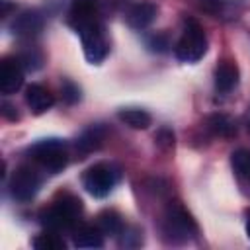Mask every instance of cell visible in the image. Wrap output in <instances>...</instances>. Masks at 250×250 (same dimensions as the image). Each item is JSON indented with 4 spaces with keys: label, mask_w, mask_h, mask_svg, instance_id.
<instances>
[{
    "label": "cell",
    "mask_w": 250,
    "mask_h": 250,
    "mask_svg": "<svg viewBox=\"0 0 250 250\" xmlns=\"http://www.w3.org/2000/svg\"><path fill=\"white\" fill-rule=\"evenodd\" d=\"M197 234V225L188 209L178 203L170 201L162 215V236L170 244H186L193 240Z\"/></svg>",
    "instance_id": "obj_1"
},
{
    "label": "cell",
    "mask_w": 250,
    "mask_h": 250,
    "mask_svg": "<svg viewBox=\"0 0 250 250\" xmlns=\"http://www.w3.org/2000/svg\"><path fill=\"white\" fill-rule=\"evenodd\" d=\"M246 234L250 238V211H246Z\"/></svg>",
    "instance_id": "obj_26"
},
{
    "label": "cell",
    "mask_w": 250,
    "mask_h": 250,
    "mask_svg": "<svg viewBox=\"0 0 250 250\" xmlns=\"http://www.w3.org/2000/svg\"><path fill=\"white\" fill-rule=\"evenodd\" d=\"M146 45H148V49H152V51H166V47H168V39H166V35H150L148 39H146Z\"/></svg>",
    "instance_id": "obj_23"
},
{
    "label": "cell",
    "mask_w": 250,
    "mask_h": 250,
    "mask_svg": "<svg viewBox=\"0 0 250 250\" xmlns=\"http://www.w3.org/2000/svg\"><path fill=\"white\" fill-rule=\"evenodd\" d=\"M127 23L133 29H145L152 23V20L156 18V6L148 0H141L137 4H133L127 12Z\"/></svg>",
    "instance_id": "obj_12"
},
{
    "label": "cell",
    "mask_w": 250,
    "mask_h": 250,
    "mask_svg": "<svg viewBox=\"0 0 250 250\" xmlns=\"http://www.w3.org/2000/svg\"><path fill=\"white\" fill-rule=\"evenodd\" d=\"M41 188V176L33 166H18L10 178V193L16 201H31Z\"/></svg>",
    "instance_id": "obj_7"
},
{
    "label": "cell",
    "mask_w": 250,
    "mask_h": 250,
    "mask_svg": "<svg viewBox=\"0 0 250 250\" xmlns=\"http://www.w3.org/2000/svg\"><path fill=\"white\" fill-rule=\"evenodd\" d=\"M98 20L102 18H100V8L96 0H72L68 10V23L76 33Z\"/></svg>",
    "instance_id": "obj_8"
},
{
    "label": "cell",
    "mask_w": 250,
    "mask_h": 250,
    "mask_svg": "<svg viewBox=\"0 0 250 250\" xmlns=\"http://www.w3.org/2000/svg\"><path fill=\"white\" fill-rule=\"evenodd\" d=\"M12 109H14V107H12L10 104H6V102L2 104V113H4L8 119H18V113H12Z\"/></svg>",
    "instance_id": "obj_24"
},
{
    "label": "cell",
    "mask_w": 250,
    "mask_h": 250,
    "mask_svg": "<svg viewBox=\"0 0 250 250\" xmlns=\"http://www.w3.org/2000/svg\"><path fill=\"white\" fill-rule=\"evenodd\" d=\"M80 41H82V49H84V57L88 59V62L92 64H100L107 53H109V39L105 35V27L104 21L98 20L86 27H82L78 31Z\"/></svg>",
    "instance_id": "obj_6"
},
{
    "label": "cell",
    "mask_w": 250,
    "mask_h": 250,
    "mask_svg": "<svg viewBox=\"0 0 250 250\" xmlns=\"http://www.w3.org/2000/svg\"><path fill=\"white\" fill-rule=\"evenodd\" d=\"M25 104L35 115H41V113H45L47 109L53 107L55 96L41 84H29L25 88Z\"/></svg>",
    "instance_id": "obj_11"
},
{
    "label": "cell",
    "mask_w": 250,
    "mask_h": 250,
    "mask_svg": "<svg viewBox=\"0 0 250 250\" xmlns=\"http://www.w3.org/2000/svg\"><path fill=\"white\" fill-rule=\"evenodd\" d=\"M72 242L78 248H102L104 232L96 225H76L72 229Z\"/></svg>",
    "instance_id": "obj_13"
},
{
    "label": "cell",
    "mask_w": 250,
    "mask_h": 250,
    "mask_svg": "<svg viewBox=\"0 0 250 250\" xmlns=\"http://www.w3.org/2000/svg\"><path fill=\"white\" fill-rule=\"evenodd\" d=\"M31 160L49 174L61 172L68 164V148L61 139H43L29 148Z\"/></svg>",
    "instance_id": "obj_3"
},
{
    "label": "cell",
    "mask_w": 250,
    "mask_h": 250,
    "mask_svg": "<svg viewBox=\"0 0 250 250\" xmlns=\"http://www.w3.org/2000/svg\"><path fill=\"white\" fill-rule=\"evenodd\" d=\"M229 4H230L229 0H201L203 10H205V12H209V14H213L215 18L225 16V14H227Z\"/></svg>",
    "instance_id": "obj_21"
},
{
    "label": "cell",
    "mask_w": 250,
    "mask_h": 250,
    "mask_svg": "<svg viewBox=\"0 0 250 250\" xmlns=\"http://www.w3.org/2000/svg\"><path fill=\"white\" fill-rule=\"evenodd\" d=\"M10 29L14 35H20V37H33L43 29V16L35 10L21 12L20 16L14 18Z\"/></svg>",
    "instance_id": "obj_10"
},
{
    "label": "cell",
    "mask_w": 250,
    "mask_h": 250,
    "mask_svg": "<svg viewBox=\"0 0 250 250\" xmlns=\"http://www.w3.org/2000/svg\"><path fill=\"white\" fill-rule=\"evenodd\" d=\"M119 182V168L111 162H98L82 174L84 189L94 197H105Z\"/></svg>",
    "instance_id": "obj_5"
},
{
    "label": "cell",
    "mask_w": 250,
    "mask_h": 250,
    "mask_svg": "<svg viewBox=\"0 0 250 250\" xmlns=\"http://www.w3.org/2000/svg\"><path fill=\"white\" fill-rule=\"evenodd\" d=\"M244 123H246V129H248V133H250V105H248V109H246V115H244Z\"/></svg>",
    "instance_id": "obj_25"
},
{
    "label": "cell",
    "mask_w": 250,
    "mask_h": 250,
    "mask_svg": "<svg viewBox=\"0 0 250 250\" xmlns=\"http://www.w3.org/2000/svg\"><path fill=\"white\" fill-rule=\"evenodd\" d=\"M117 117L129 125L131 129H146L150 123H152V117L148 111L145 109H139V107H127V109H121L117 113Z\"/></svg>",
    "instance_id": "obj_18"
},
{
    "label": "cell",
    "mask_w": 250,
    "mask_h": 250,
    "mask_svg": "<svg viewBox=\"0 0 250 250\" xmlns=\"http://www.w3.org/2000/svg\"><path fill=\"white\" fill-rule=\"evenodd\" d=\"M207 129L215 135V137H223V139H230L236 135V125L234 121L225 115V113H213L207 119Z\"/></svg>",
    "instance_id": "obj_16"
},
{
    "label": "cell",
    "mask_w": 250,
    "mask_h": 250,
    "mask_svg": "<svg viewBox=\"0 0 250 250\" xmlns=\"http://www.w3.org/2000/svg\"><path fill=\"white\" fill-rule=\"evenodd\" d=\"M207 53V37L195 20H186L180 39L176 41L174 55L182 62H197Z\"/></svg>",
    "instance_id": "obj_4"
},
{
    "label": "cell",
    "mask_w": 250,
    "mask_h": 250,
    "mask_svg": "<svg viewBox=\"0 0 250 250\" xmlns=\"http://www.w3.org/2000/svg\"><path fill=\"white\" fill-rule=\"evenodd\" d=\"M230 166L238 182L250 191V148H238L230 154Z\"/></svg>",
    "instance_id": "obj_15"
},
{
    "label": "cell",
    "mask_w": 250,
    "mask_h": 250,
    "mask_svg": "<svg viewBox=\"0 0 250 250\" xmlns=\"http://www.w3.org/2000/svg\"><path fill=\"white\" fill-rule=\"evenodd\" d=\"M102 141H104V131H102V127H90V129H86L84 133H82V137L78 139V143H76V148L82 152V154H88V152H92V150H96L100 145H102Z\"/></svg>",
    "instance_id": "obj_19"
},
{
    "label": "cell",
    "mask_w": 250,
    "mask_h": 250,
    "mask_svg": "<svg viewBox=\"0 0 250 250\" xmlns=\"http://www.w3.org/2000/svg\"><path fill=\"white\" fill-rule=\"evenodd\" d=\"M82 213V201L74 195H62L61 199L53 201L45 211H41L39 219L45 229L62 232V230H72L78 225V217Z\"/></svg>",
    "instance_id": "obj_2"
},
{
    "label": "cell",
    "mask_w": 250,
    "mask_h": 250,
    "mask_svg": "<svg viewBox=\"0 0 250 250\" xmlns=\"http://www.w3.org/2000/svg\"><path fill=\"white\" fill-rule=\"evenodd\" d=\"M238 84V68L230 61H223L215 68V88L221 94L230 92Z\"/></svg>",
    "instance_id": "obj_14"
},
{
    "label": "cell",
    "mask_w": 250,
    "mask_h": 250,
    "mask_svg": "<svg viewBox=\"0 0 250 250\" xmlns=\"http://www.w3.org/2000/svg\"><path fill=\"white\" fill-rule=\"evenodd\" d=\"M62 100L66 104H76L80 100V88L74 82L64 80V84H62Z\"/></svg>",
    "instance_id": "obj_22"
},
{
    "label": "cell",
    "mask_w": 250,
    "mask_h": 250,
    "mask_svg": "<svg viewBox=\"0 0 250 250\" xmlns=\"http://www.w3.org/2000/svg\"><path fill=\"white\" fill-rule=\"evenodd\" d=\"M23 84V64L20 59L6 57L0 64V92L4 96L16 94Z\"/></svg>",
    "instance_id": "obj_9"
},
{
    "label": "cell",
    "mask_w": 250,
    "mask_h": 250,
    "mask_svg": "<svg viewBox=\"0 0 250 250\" xmlns=\"http://www.w3.org/2000/svg\"><path fill=\"white\" fill-rule=\"evenodd\" d=\"M96 227L104 232V234H113V236H119L121 230L125 229V223L123 219L115 213V211H102L98 217H96Z\"/></svg>",
    "instance_id": "obj_17"
},
{
    "label": "cell",
    "mask_w": 250,
    "mask_h": 250,
    "mask_svg": "<svg viewBox=\"0 0 250 250\" xmlns=\"http://www.w3.org/2000/svg\"><path fill=\"white\" fill-rule=\"evenodd\" d=\"M31 244H33V248H37V250H64V248H66L62 236H59V232L49 230V229H47L45 232L37 234Z\"/></svg>",
    "instance_id": "obj_20"
}]
</instances>
